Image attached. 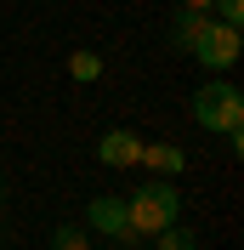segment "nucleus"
<instances>
[{
  "mask_svg": "<svg viewBox=\"0 0 244 250\" xmlns=\"http://www.w3.org/2000/svg\"><path fill=\"white\" fill-rule=\"evenodd\" d=\"M142 165H148V171L159 176V182H170V176H176V171L187 165V154H182V148H170V142H153V148L142 142Z\"/></svg>",
  "mask_w": 244,
  "mask_h": 250,
  "instance_id": "nucleus-6",
  "label": "nucleus"
},
{
  "mask_svg": "<svg viewBox=\"0 0 244 250\" xmlns=\"http://www.w3.org/2000/svg\"><path fill=\"white\" fill-rule=\"evenodd\" d=\"M153 239H159V250H199L193 228H182V222H176V228H165V233H153Z\"/></svg>",
  "mask_w": 244,
  "mask_h": 250,
  "instance_id": "nucleus-8",
  "label": "nucleus"
},
{
  "mask_svg": "<svg viewBox=\"0 0 244 250\" xmlns=\"http://www.w3.org/2000/svg\"><path fill=\"white\" fill-rule=\"evenodd\" d=\"M193 120L204 125V131H239L244 125V97L239 85H227V80H210V85H199L193 91Z\"/></svg>",
  "mask_w": 244,
  "mask_h": 250,
  "instance_id": "nucleus-2",
  "label": "nucleus"
},
{
  "mask_svg": "<svg viewBox=\"0 0 244 250\" xmlns=\"http://www.w3.org/2000/svg\"><path fill=\"white\" fill-rule=\"evenodd\" d=\"M97 159H102V165H137L142 159V137L120 125V131H108V137L97 142Z\"/></svg>",
  "mask_w": 244,
  "mask_h": 250,
  "instance_id": "nucleus-5",
  "label": "nucleus"
},
{
  "mask_svg": "<svg viewBox=\"0 0 244 250\" xmlns=\"http://www.w3.org/2000/svg\"><path fill=\"white\" fill-rule=\"evenodd\" d=\"M193 57L204 62V68H233L239 62V29H227V23H204L199 29V40H193Z\"/></svg>",
  "mask_w": 244,
  "mask_h": 250,
  "instance_id": "nucleus-3",
  "label": "nucleus"
},
{
  "mask_svg": "<svg viewBox=\"0 0 244 250\" xmlns=\"http://www.w3.org/2000/svg\"><path fill=\"white\" fill-rule=\"evenodd\" d=\"M176 210H182V193H176V188L170 182H159V176H153V182H142L137 193H131V199H125V222H131V233H165V228H176Z\"/></svg>",
  "mask_w": 244,
  "mask_h": 250,
  "instance_id": "nucleus-1",
  "label": "nucleus"
},
{
  "mask_svg": "<svg viewBox=\"0 0 244 250\" xmlns=\"http://www.w3.org/2000/svg\"><path fill=\"white\" fill-rule=\"evenodd\" d=\"M216 23L239 29V23H244V0H216Z\"/></svg>",
  "mask_w": 244,
  "mask_h": 250,
  "instance_id": "nucleus-11",
  "label": "nucleus"
},
{
  "mask_svg": "<svg viewBox=\"0 0 244 250\" xmlns=\"http://www.w3.org/2000/svg\"><path fill=\"white\" fill-rule=\"evenodd\" d=\"M85 216H91V228L108 233V239H137V233H131V222H125V199H108V193H102V199L85 205Z\"/></svg>",
  "mask_w": 244,
  "mask_h": 250,
  "instance_id": "nucleus-4",
  "label": "nucleus"
},
{
  "mask_svg": "<svg viewBox=\"0 0 244 250\" xmlns=\"http://www.w3.org/2000/svg\"><path fill=\"white\" fill-rule=\"evenodd\" d=\"M68 74L74 80H97L102 74V57H97V51H74V57H68Z\"/></svg>",
  "mask_w": 244,
  "mask_h": 250,
  "instance_id": "nucleus-9",
  "label": "nucleus"
},
{
  "mask_svg": "<svg viewBox=\"0 0 244 250\" xmlns=\"http://www.w3.org/2000/svg\"><path fill=\"white\" fill-rule=\"evenodd\" d=\"M210 17H199V12H176V23H170V46L176 51H193V40H199V29H204Z\"/></svg>",
  "mask_w": 244,
  "mask_h": 250,
  "instance_id": "nucleus-7",
  "label": "nucleus"
},
{
  "mask_svg": "<svg viewBox=\"0 0 244 250\" xmlns=\"http://www.w3.org/2000/svg\"><path fill=\"white\" fill-rule=\"evenodd\" d=\"M51 250H91V245H85L80 228H57V233H51Z\"/></svg>",
  "mask_w": 244,
  "mask_h": 250,
  "instance_id": "nucleus-10",
  "label": "nucleus"
}]
</instances>
